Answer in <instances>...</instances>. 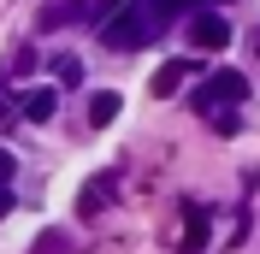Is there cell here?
Masks as SVG:
<instances>
[{"mask_svg":"<svg viewBox=\"0 0 260 254\" xmlns=\"http://www.w3.org/2000/svg\"><path fill=\"white\" fill-rule=\"evenodd\" d=\"M189 42H195L201 53H219V48L231 42V24H225L219 12H195V18H189Z\"/></svg>","mask_w":260,"mask_h":254,"instance_id":"3957f363","label":"cell"},{"mask_svg":"<svg viewBox=\"0 0 260 254\" xmlns=\"http://www.w3.org/2000/svg\"><path fill=\"white\" fill-rule=\"evenodd\" d=\"M118 107H124V101H118L113 89H107V95H95V101H89V124H95V130H107V124L118 118Z\"/></svg>","mask_w":260,"mask_h":254,"instance_id":"ba28073f","label":"cell"},{"mask_svg":"<svg viewBox=\"0 0 260 254\" xmlns=\"http://www.w3.org/2000/svg\"><path fill=\"white\" fill-rule=\"evenodd\" d=\"M30 71H36V53L30 48H18L12 59H6V77H30Z\"/></svg>","mask_w":260,"mask_h":254,"instance_id":"9c48e42d","label":"cell"},{"mask_svg":"<svg viewBox=\"0 0 260 254\" xmlns=\"http://www.w3.org/2000/svg\"><path fill=\"white\" fill-rule=\"evenodd\" d=\"M12 177H18V160L0 148V189H12Z\"/></svg>","mask_w":260,"mask_h":254,"instance_id":"8fae6325","label":"cell"},{"mask_svg":"<svg viewBox=\"0 0 260 254\" xmlns=\"http://www.w3.org/2000/svg\"><path fill=\"white\" fill-rule=\"evenodd\" d=\"M53 112H59V89H30V95H24V118H30V124H48Z\"/></svg>","mask_w":260,"mask_h":254,"instance_id":"52a82bcc","label":"cell"},{"mask_svg":"<svg viewBox=\"0 0 260 254\" xmlns=\"http://www.w3.org/2000/svg\"><path fill=\"white\" fill-rule=\"evenodd\" d=\"M183 254H201L207 248V213L201 207H183V242H178Z\"/></svg>","mask_w":260,"mask_h":254,"instance_id":"8992f818","label":"cell"},{"mask_svg":"<svg viewBox=\"0 0 260 254\" xmlns=\"http://www.w3.org/2000/svg\"><path fill=\"white\" fill-rule=\"evenodd\" d=\"M53 248H65V237H59V231H48V237L36 242V254H53Z\"/></svg>","mask_w":260,"mask_h":254,"instance_id":"7c38bea8","label":"cell"},{"mask_svg":"<svg viewBox=\"0 0 260 254\" xmlns=\"http://www.w3.org/2000/svg\"><path fill=\"white\" fill-rule=\"evenodd\" d=\"M6 213H12V189H0V219H6Z\"/></svg>","mask_w":260,"mask_h":254,"instance_id":"4fadbf2b","label":"cell"},{"mask_svg":"<svg viewBox=\"0 0 260 254\" xmlns=\"http://www.w3.org/2000/svg\"><path fill=\"white\" fill-rule=\"evenodd\" d=\"M189 77H195V59H166L160 71H154V83H148V95H154V101H166V95H178Z\"/></svg>","mask_w":260,"mask_h":254,"instance_id":"277c9868","label":"cell"},{"mask_svg":"<svg viewBox=\"0 0 260 254\" xmlns=\"http://www.w3.org/2000/svg\"><path fill=\"white\" fill-rule=\"evenodd\" d=\"M243 101H248V77H243V71H213V77L195 89V112L213 118L225 136L237 130V107H243Z\"/></svg>","mask_w":260,"mask_h":254,"instance_id":"6da1fadb","label":"cell"},{"mask_svg":"<svg viewBox=\"0 0 260 254\" xmlns=\"http://www.w3.org/2000/svg\"><path fill=\"white\" fill-rule=\"evenodd\" d=\"M107 201H113V177L101 172V177H89V183H83V195H77V213H83V219H95V213H101Z\"/></svg>","mask_w":260,"mask_h":254,"instance_id":"5b68a950","label":"cell"},{"mask_svg":"<svg viewBox=\"0 0 260 254\" xmlns=\"http://www.w3.org/2000/svg\"><path fill=\"white\" fill-rule=\"evenodd\" d=\"M148 36H154V30H148V18L136 12V0H124L113 18H101V42H107L113 53H136Z\"/></svg>","mask_w":260,"mask_h":254,"instance_id":"7a4b0ae2","label":"cell"},{"mask_svg":"<svg viewBox=\"0 0 260 254\" xmlns=\"http://www.w3.org/2000/svg\"><path fill=\"white\" fill-rule=\"evenodd\" d=\"M53 77H59V83H77V77H83V65L71 59V53H59V59H53Z\"/></svg>","mask_w":260,"mask_h":254,"instance_id":"30bf717a","label":"cell"}]
</instances>
